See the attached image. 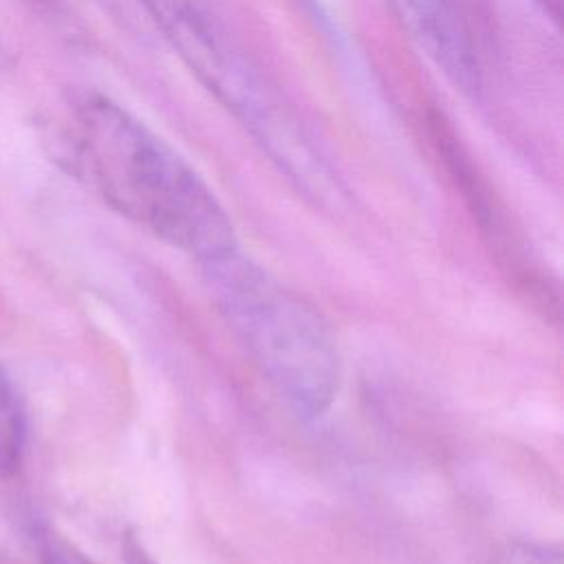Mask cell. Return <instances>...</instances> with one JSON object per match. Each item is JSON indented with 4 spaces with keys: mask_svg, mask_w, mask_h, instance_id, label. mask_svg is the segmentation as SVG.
Here are the masks:
<instances>
[{
    "mask_svg": "<svg viewBox=\"0 0 564 564\" xmlns=\"http://www.w3.org/2000/svg\"><path fill=\"white\" fill-rule=\"evenodd\" d=\"M68 159L117 212L178 251L209 262L236 249L229 214L200 174L130 110L101 95L70 115Z\"/></svg>",
    "mask_w": 564,
    "mask_h": 564,
    "instance_id": "obj_1",
    "label": "cell"
},
{
    "mask_svg": "<svg viewBox=\"0 0 564 564\" xmlns=\"http://www.w3.org/2000/svg\"><path fill=\"white\" fill-rule=\"evenodd\" d=\"M203 269L218 311L284 405L300 419L326 412L341 377L326 317L238 249Z\"/></svg>",
    "mask_w": 564,
    "mask_h": 564,
    "instance_id": "obj_2",
    "label": "cell"
},
{
    "mask_svg": "<svg viewBox=\"0 0 564 564\" xmlns=\"http://www.w3.org/2000/svg\"><path fill=\"white\" fill-rule=\"evenodd\" d=\"M194 77L262 143L284 172L304 181L322 156L249 55L225 26L212 0H139Z\"/></svg>",
    "mask_w": 564,
    "mask_h": 564,
    "instance_id": "obj_3",
    "label": "cell"
},
{
    "mask_svg": "<svg viewBox=\"0 0 564 564\" xmlns=\"http://www.w3.org/2000/svg\"><path fill=\"white\" fill-rule=\"evenodd\" d=\"M419 51L463 93L480 86V62L458 0H386Z\"/></svg>",
    "mask_w": 564,
    "mask_h": 564,
    "instance_id": "obj_4",
    "label": "cell"
},
{
    "mask_svg": "<svg viewBox=\"0 0 564 564\" xmlns=\"http://www.w3.org/2000/svg\"><path fill=\"white\" fill-rule=\"evenodd\" d=\"M24 412L13 383L0 368V474H11L24 452Z\"/></svg>",
    "mask_w": 564,
    "mask_h": 564,
    "instance_id": "obj_5",
    "label": "cell"
},
{
    "mask_svg": "<svg viewBox=\"0 0 564 564\" xmlns=\"http://www.w3.org/2000/svg\"><path fill=\"white\" fill-rule=\"evenodd\" d=\"M496 564H562V553L553 546L518 542L511 544Z\"/></svg>",
    "mask_w": 564,
    "mask_h": 564,
    "instance_id": "obj_6",
    "label": "cell"
}]
</instances>
